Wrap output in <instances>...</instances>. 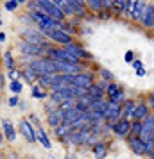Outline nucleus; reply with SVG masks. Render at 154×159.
<instances>
[{"label": "nucleus", "mask_w": 154, "mask_h": 159, "mask_svg": "<svg viewBox=\"0 0 154 159\" xmlns=\"http://www.w3.org/2000/svg\"><path fill=\"white\" fill-rule=\"evenodd\" d=\"M30 68L36 72V75H43V73H58L59 72L56 61H52V59H36V61L30 63Z\"/></svg>", "instance_id": "nucleus-1"}, {"label": "nucleus", "mask_w": 154, "mask_h": 159, "mask_svg": "<svg viewBox=\"0 0 154 159\" xmlns=\"http://www.w3.org/2000/svg\"><path fill=\"white\" fill-rule=\"evenodd\" d=\"M38 4L41 6V11H43V13H47L49 16L56 18V20H63L65 13H63V11L56 6V2H54V0H38Z\"/></svg>", "instance_id": "nucleus-2"}, {"label": "nucleus", "mask_w": 154, "mask_h": 159, "mask_svg": "<svg viewBox=\"0 0 154 159\" xmlns=\"http://www.w3.org/2000/svg\"><path fill=\"white\" fill-rule=\"evenodd\" d=\"M43 34H45L47 38H50L52 41H58V43H61V45H68V43H72V38H70V34H66L65 30L58 29V27L43 30Z\"/></svg>", "instance_id": "nucleus-3"}, {"label": "nucleus", "mask_w": 154, "mask_h": 159, "mask_svg": "<svg viewBox=\"0 0 154 159\" xmlns=\"http://www.w3.org/2000/svg\"><path fill=\"white\" fill-rule=\"evenodd\" d=\"M104 118L106 120H110L111 123L118 120V118H122V107H120V104L118 102H106V107H104Z\"/></svg>", "instance_id": "nucleus-4"}, {"label": "nucleus", "mask_w": 154, "mask_h": 159, "mask_svg": "<svg viewBox=\"0 0 154 159\" xmlns=\"http://www.w3.org/2000/svg\"><path fill=\"white\" fill-rule=\"evenodd\" d=\"M20 48H22V52L25 54V56H40V54H43L49 47L47 45H40V43H30V41H23V43H20Z\"/></svg>", "instance_id": "nucleus-5"}, {"label": "nucleus", "mask_w": 154, "mask_h": 159, "mask_svg": "<svg viewBox=\"0 0 154 159\" xmlns=\"http://www.w3.org/2000/svg\"><path fill=\"white\" fill-rule=\"evenodd\" d=\"M110 127L115 130V134H117V136L125 138L127 134H129V130H131V123H129L127 118H118V120H115V122L111 123Z\"/></svg>", "instance_id": "nucleus-6"}, {"label": "nucleus", "mask_w": 154, "mask_h": 159, "mask_svg": "<svg viewBox=\"0 0 154 159\" xmlns=\"http://www.w3.org/2000/svg\"><path fill=\"white\" fill-rule=\"evenodd\" d=\"M106 93H108L111 102H118V104H120V102L124 100V89L118 88L117 84H113V82H110V84L106 86Z\"/></svg>", "instance_id": "nucleus-7"}, {"label": "nucleus", "mask_w": 154, "mask_h": 159, "mask_svg": "<svg viewBox=\"0 0 154 159\" xmlns=\"http://www.w3.org/2000/svg\"><path fill=\"white\" fill-rule=\"evenodd\" d=\"M140 22L143 27H154V6H145L143 13L140 16Z\"/></svg>", "instance_id": "nucleus-8"}, {"label": "nucleus", "mask_w": 154, "mask_h": 159, "mask_svg": "<svg viewBox=\"0 0 154 159\" xmlns=\"http://www.w3.org/2000/svg\"><path fill=\"white\" fill-rule=\"evenodd\" d=\"M20 132H22V136L27 139V141H36V132H34V129H32V125H30L27 120H22L20 122Z\"/></svg>", "instance_id": "nucleus-9"}, {"label": "nucleus", "mask_w": 154, "mask_h": 159, "mask_svg": "<svg viewBox=\"0 0 154 159\" xmlns=\"http://www.w3.org/2000/svg\"><path fill=\"white\" fill-rule=\"evenodd\" d=\"M72 84L73 86H81V88H90L93 84V79H91L90 73H75Z\"/></svg>", "instance_id": "nucleus-10"}, {"label": "nucleus", "mask_w": 154, "mask_h": 159, "mask_svg": "<svg viewBox=\"0 0 154 159\" xmlns=\"http://www.w3.org/2000/svg\"><path fill=\"white\" fill-rule=\"evenodd\" d=\"M127 141H129V147H131V150L134 152L136 156H143V154H145V145L142 143V139H140L138 136H136V138H129Z\"/></svg>", "instance_id": "nucleus-11"}, {"label": "nucleus", "mask_w": 154, "mask_h": 159, "mask_svg": "<svg viewBox=\"0 0 154 159\" xmlns=\"http://www.w3.org/2000/svg\"><path fill=\"white\" fill-rule=\"evenodd\" d=\"M147 115H149V107H147V104H143V102H138V104L134 106L133 118H134V120H143Z\"/></svg>", "instance_id": "nucleus-12"}, {"label": "nucleus", "mask_w": 154, "mask_h": 159, "mask_svg": "<svg viewBox=\"0 0 154 159\" xmlns=\"http://www.w3.org/2000/svg\"><path fill=\"white\" fill-rule=\"evenodd\" d=\"M65 48H66L68 52H70V54H73V56H75L77 59H81V57L90 59V57H91V56H90V54H88L86 50H82V48H79V47H75V45H72V43L65 45Z\"/></svg>", "instance_id": "nucleus-13"}, {"label": "nucleus", "mask_w": 154, "mask_h": 159, "mask_svg": "<svg viewBox=\"0 0 154 159\" xmlns=\"http://www.w3.org/2000/svg\"><path fill=\"white\" fill-rule=\"evenodd\" d=\"M134 106H136V104H134L133 100H125L124 106H120V107H122V118H127V120H129V118H133Z\"/></svg>", "instance_id": "nucleus-14"}, {"label": "nucleus", "mask_w": 154, "mask_h": 159, "mask_svg": "<svg viewBox=\"0 0 154 159\" xmlns=\"http://www.w3.org/2000/svg\"><path fill=\"white\" fill-rule=\"evenodd\" d=\"M2 129H4V134H6V138H7L9 141H15L16 132H15V129H13V123L7 122V120H4V122H2Z\"/></svg>", "instance_id": "nucleus-15"}, {"label": "nucleus", "mask_w": 154, "mask_h": 159, "mask_svg": "<svg viewBox=\"0 0 154 159\" xmlns=\"http://www.w3.org/2000/svg\"><path fill=\"white\" fill-rule=\"evenodd\" d=\"M125 6H127V0H113L110 9L115 15H122V13H125Z\"/></svg>", "instance_id": "nucleus-16"}, {"label": "nucleus", "mask_w": 154, "mask_h": 159, "mask_svg": "<svg viewBox=\"0 0 154 159\" xmlns=\"http://www.w3.org/2000/svg\"><path fill=\"white\" fill-rule=\"evenodd\" d=\"M49 123H50L54 129L58 127L59 123H63V111L59 109V111H54L52 115H49Z\"/></svg>", "instance_id": "nucleus-17"}, {"label": "nucleus", "mask_w": 154, "mask_h": 159, "mask_svg": "<svg viewBox=\"0 0 154 159\" xmlns=\"http://www.w3.org/2000/svg\"><path fill=\"white\" fill-rule=\"evenodd\" d=\"M68 2H70L75 15H84V4H86L84 0H68Z\"/></svg>", "instance_id": "nucleus-18"}, {"label": "nucleus", "mask_w": 154, "mask_h": 159, "mask_svg": "<svg viewBox=\"0 0 154 159\" xmlns=\"http://www.w3.org/2000/svg\"><path fill=\"white\" fill-rule=\"evenodd\" d=\"M54 2H56V6H58L65 15H73V9H72V6H70L68 0H54Z\"/></svg>", "instance_id": "nucleus-19"}, {"label": "nucleus", "mask_w": 154, "mask_h": 159, "mask_svg": "<svg viewBox=\"0 0 154 159\" xmlns=\"http://www.w3.org/2000/svg\"><path fill=\"white\" fill-rule=\"evenodd\" d=\"M34 132H36V138L41 141V145H43L45 148H50V141H49V138H47V134H45V130L41 129V127H38Z\"/></svg>", "instance_id": "nucleus-20"}, {"label": "nucleus", "mask_w": 154, "mask_h": 159, "mask_svg": "<svg viewBox=\"0 0 154 159\" xmlns=\"http://www.w3.org/2000/svg\"><path fill=\"white\" fill-rule=\"evenodd\" d=\"M145 2L143 0H138V4H136V7H134V11H133L131 18L133 20H140V16H142V13H143V9H145Z\"/></svg>", "instance_id": "nucleus-21"}, {"label": "nucleus", "mask_w": 154, "mask_h": 159, "mask_svg": "<svg viewBox=\"0 0 154 159\" xmlns=\"http://www.w3.org/2000/svg\"><path fill=\"white\" fill-rule=\"evenodd\" d=\"M106 150H108L106 143H93V154H95L97 157H104Z\"/></svg>", "instance_id": "nucleus-22"}, {"label": "nucleus", "mask_w": 154, "mask_h": 159, "mask_svg": "<svg viewBox=\"0 0 154 159\" xmlns=\"http://www.w3.org/2000/svg\"><path fill=\"white\" fill-rule=\"evenodd\" d=\"M140 130H142V120H136L134 123H131V130H129V138H136L140 136Z\"/></svg>", "instance_id": "nucleus-23"}, {"label": "nucleus", "mask_w": 154, "mask_h": 159, "mask_svg": "<svg viewBox=\"0 0 154 159\" xmlns=\"http://www.w3.org/2000/svg\"><path fill=\"white\" fill-rule=\"evenodd\" d=\"M86 4H88V7L91 9V11H102V2L100 0H84Z\"/></svg>", "instance_id": "nucleus-24"}, {"label": "nucleus", "mask_w": 154, "mask_h": 159, "mask_svg": "<svg viewBox=\"0 0 154 159\" xmlns=\"http://www.w3.org/2000/svg\"><path fill=\"white\" fill-rule=\"evenodd\" d=\"M136 4H138V0H127V6H125V13L131 16L134 7H136Z\"/></svg>", "instance_id": "nucleus-25"}, {"label": "nucleus", "mask_w": 154, "mask_h": 159, "mask_svg": "<svg viewBox=\"0 0 154 159\" xmlns=\"http://www.w3.org/2000/svg\"><path fill=\"white\" fill-rule=\"evenodd\" d=\"M9 86H11V89H13L15 93H20V91H22V84H20L18 80H13V82H11Z\"/></svg>", "instance_id": "nucleus-26"}, {"label": "nucleus", "mask_w": 154, "mask_h": 159, "mask_svg": "<svg viewBox=\"0 0 154 159\" xmlns=\"http://www.w3.org/2000/svg\"><path fill=\"white\" fill-rule=\"evenodd\" d=\"M16 6H18L16 0H7V2H6V9H7V11H15Z\"/></svg>", "instance_id": "nucleus-27"}, {"label": "nucleus", "mask_w": 154, "mask_h": 159, "mask_svg": "<svg viewBox=\"0 0 154 159\" xmlns=\"http://www.w3.org/2000/svg\"><path fill=\"white\" fill-rule=\"evenodd\" d=\"M32 97H34V98H43L45 95H43V91H41V89H40V88H32Z\"/></svg>", "instance_id": "nucleus-28"}, {"label": "nucleus", "mask_w": 154, "mask_h": 159, "mask_svg": "<svg viewBox=\"0 0 154 159\" xmlns=\"http://www.w3.org/2000/svg\"><path fill=\"white\" fill-rule=\"evenodd\" d=\"M4 57H6V63H7L9 70H11V68H15V66H13V57H11V54H9V52H6V56H4Z\"/></svg>", "instance_id": "nucleus-29"}, {"label": "nucleus", "mask_w": 154, "mask_h": 159, "mask_svg": "<svg viewBox=\"0 0 154 159\" xmlns=\"http://www.w3.org/2000/svg\"><path fill=\"white\" fill-rule=\"evenodd\" d=\"M9 75H11V79H13V80H18V77H20V73L16 72L15 68H11V70H9Z\"/></svg>", "instance_id": "nucleus-30"}, {"label": "nucleus", "mask_w": 154, "mask_h": 159, "mask_svg": "<svg viewBox=\"0 0 154 159\" xmlns=\"http://www.w3.org/2000/svg\"><path fill=\"white\" fill-rule=\"evenodd\" d=\"M100 73H102V77H104L106 80H111V79H113L111 72H108V70H100Z\"/></svg>", "instance_id": "nucleus-31"}, {"label": "nucleus", "mask_w": 154, "mask_h": 159, "mask_svg": "<svg viewBox=\"0 0 154 159\" xmlns=\"http://www.w3.org/2000/svg\"><path fill=\"white\" fill-rule=\"evenodd\" d=\"M100 2H102V7L104 9H110L111 4H113V0H100Z\"/></svg>", "instance_id": "nucleus-32"}, {"label": "nucleus", "mask_w": 154, "mask_h": 159, "mask_svg": "<svg viewBox=\"0 0 154 159\" xmlns=\"http://www.w3.org/2000/svg\"><path fill=\"white\" fill-rule=\"evenodd\" d=\"M125 61H127V63H133V52H127V54H125Z\"/></svg>", "instance_id": "nucleus-33"}, {"label": "nucleus", "mask_w": 154, "mask_h": 159, "mask_svg": "<svg viewBox=\"0 0 154 159\" xmlns=\"http://www.w3.org/2000/svg\"><path fill=\"white\" fill-rule=\"evenodd\" d=\"M133 66H134V70H140V68H143L140 61H133Z\"/></svg>", "instance_id": "nucleus-34"}, {"label": "nucleus", "mask_w": 154, "mask_h": 159, "mask_svg": "<svg viewBox=\"0 0 154 159\" xmlns=\"http://www.w3.org/2000/svg\"><path fill=\"white\" fill-rule=\"evenodd\" d=\"M16 104H18V98H16V97H13V98L9 100V106H16Z\"/></svg>", "instance_id": "nucleus-35"}, {"label": "nucleus", "mask_w": 154, "mask_h": 159, "mask_svg": "<svg viewBox=\"0 0 154 159\" xmlns=\"http://www.w3.org/2000/svg\"><path fill=\"white\" fill-rule=\"evenodd\" d=\"M149 104H151V106H152V109H154V93L149 97Z\"/></svg>", "instance_id": "nucleus-36"}, {"label": "nucleus", "mask_w": 154, "mask_h": 159, "mask_svg": "<svg viewBox=\"0 0 154 159\" xmlns=\"http://www.w3.org/2000/svg\"><path fill=\"white\" fill-rule=\"evenodd\" d=\"M136 73H138L140 77H143V75H145V70H143V68H140V70H136Z\"/></svg>", "instance_id": "nucleus-37"}, {"label": "nucleus", "mask_w": 154, "mask_h": 159, "mask_svg": "<svg viewBox=\"0 0 154 159\" xmlns=\"http://www.w3.org/2000/svg\"><path fill=\"white\" fill-rule=\"evenodd\" d=\"M0 41H6V34L4 32H0Z\"/></svg>", "instance_id": "nucleus-38"}, {"label": "nucleus", "mask_w": 154, "mask_h": 159, "mask_svg": "<svg viewBox=\"0 0 154 159\" xmlns=\"http://www.w3.org/2000/svg\"><path fill=\"white\" fill-rule=\"evenodd\" d=\"M16 2H25V0H16Z\"/></svg>", "instance_id": "nucleus-39"}, {"label": "nucleus", "mask_w": 154, "mask_h": 159, "mask_svg": "<svg viewBox=\"0 0 154 159\" xmlns=\"http://www.w3.org/2000/svg\"><path fill=\"white\" fill-rule=\"evenodd\" d=\"M0 141H2V136H0Z\"/></svg>", "instance_id": "nucleus-40"}]
</instances>
